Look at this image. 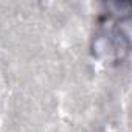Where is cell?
I'll list each match as a JSON object with an SVG mask.
<instances>
[{
	"label": "cell",
	"instance_id": "1",
	"mask_svg": "<svg viewBox=\"0 0 132 132\" xmlns=\"http://www.w3.org/2000/svg\"><path fill=\"white\" fill-rule=\"evenodd\" d=\"M103 16L100 17V33L96 37L98 50L107 53V57L121 59L129 51V23L130 3H104Z\"/></svg>",
	"mask_w": 132,
	"mask_h": 132
}]
</instances>
